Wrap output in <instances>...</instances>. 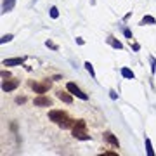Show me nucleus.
Instances as JSON below:
<instances>
[{
	"label": "nucleus",
	"instance_id": "1",
	"mask_svg": "<svg viewBox=\"0 0 156 156\" xmlns=\"http://www.w3.org/2000/svg\"><path fill=\"white\" fill-rule=\"evenodd\" d=\"M73 137L80 140H89L90 135L87 134V123L85 120H75V125H73Z\"/></svg>",
	"mask_w": 156,
	"mask_h": 156
},
{
	"label": "nucleus",
	"instance_id": "2",
	"mask_svg": "<svg viewBox=\"0 0 156 156\" xmlns=\"http://www.w3.org/2000/svg\"><path fill=\"white\" fill-rule=\"evenodd\" d=\"M66 89H68V92H69V94L76 95L78 99H82V101H87V99H89V95L85 94V92H82V90L78 89L75 83H68V85H66Z\"/></svg>",
	"mask_w": 156,
	"mask_h": 156
},
{
	"label": "nucleus",
	"instance_id": "3",
	"mask_svg": "<svg viewBox=\"0 0 156 156\" xmlns=\"http://www.w3.org/2000/svg\"><path fill=\"white\" fill-rule=\"evenodd\" d=\"M49 87H50V82H45V83H37V82H31V89H33L37 94H45Z\"/></svg>",
	"mask_w": 156,
	"mask_h": 156
},
{
	"label": "nucleus",
	"instance_id": "4",
	"mask_svg": "<svg viewBox=\"0 0 156 156\" xmlns=\"http://www.w3.org/2000/svg\"><path fill=\"white\" fill-rule=\"evenodd\" d=\"M68 115L64 111H57V109H52V111H49V118L52 120V122H56V123H59L62 120V118H66Z\"/></svg>",
	"mask_w": 156,
	"mask_h": 156
},
{
	"label": "nucleus",
	"instance_id": "5",
	"mask_svg": "<svg viewBox=\"0 0 156 156\" xmlns=\"http://www.w3.org/2000/svg\"><path fill=\"white\" fill-rule=\"evenodd\" d=\"M35 106H52V101L44 94H40L38 97H35Z\"/></svg>",
	"mask_w": 156,
	"mask_h": 156
},
{
	"label": "nucleus",
	"instance_id": "6",
	"mask_svg": "<svg viewBox=\"0 0 156 156\" xmlns=\"http://www.w3.org/2000/svg\"><path fill=\"white\" fill-rule=\"evenodd\" d=\"M19 85V82L17 80H5L4 83H2V90L4 92H11V90H14Z\"/></svg>",
	"mask_w": 156,
	"mask_h": 156
},
{
	"label": "nucleus",
	"instance_id": "7",
	"mask_svg": "<svg viewBox=\"0 0 156 156\" xmlns=\"http://www.w3.org/2000/svg\"><path fill=\"white\" fill-rule=\"evenodd\" d=\"M23 62H24L23 57H11V59H5L2 64H4V66H19V64H23Z\"/></svg>",
	"mask_w": 156,
	"mask_h": 156
},
{
	"label": "nucleus",
	"instance_id": "8",
	"mask_svg": "<svg viewBox=\"0 0 156 156\" xmlns=\"http://www.w3.org/2000/svg\"><path fill=\"white\" fill-rule=\"evenodd\" d=\"M57 97H59L62 102H66V104H71L73 102V97L68 94V92H64V90H59V92H57Z\"/></svg>",
	"mask_w": 156,
	"mask_h": 156
},
{
	"label": "nucleus",
	"instance_id": "9",
	"mask_svg": "<svg viewBox=\"0 0 156 156\" xmlns=\"http://www.w3.org/2000/svg\"><path fill=\"white\" fill-rule=\"evenodd\" d=\"M57 125H59L61 128H71L73 125H75V120H71L69 116H66V118H62V120L57 123Z\"/></svg>",
	"mask_w": 156,
	"mask_h": 156
},
{
	"label": "nucleus",
	"instance_id": "10",
	"mask_svg": "<svg viewBox=\"0 0 156 156\" xmlns=\"http://www.w3.org/2000/svg\"><path fill=\"white\" fill-rule=\"evenodd\" d=\"M104 139H106V140H108V142H109L111 146H115V147H118V146H120L118 139H116V137H115V135L111 134V132H106V134H104Z\"/></svg>",
	"mask_w": 156,
	"mask_h": 156
},
{
	"label": "nucleus",
	"instance_id": "11",
	"mask_svg": "<svg viewBox=\"0 0 156 156\" xmlns=\"http://www.w3.org/2000/svg\"><path fill=\"white\" fill-rule=\"evenodd\" d=\"M14 4H16V0H4V12H11L14 9Z\"/></svg>",
	"mask_w": 156,
	"mask_h": 156
},
{
	"label": "nucleus",
	"instance_id": "12",
	"mask_svg": "<svg viewBox=\"0 0 156 156\" xmlns=\"http://www.w3.org/2000/svg\"><path fill=\"white\" fill-rule=\"evenodd\" d=\"M122 76L134 80V71H132V69H128V68H122Z\"/></svg>",
	"mask_w": 156,
	"mask_h": 156
},
{
	"label": "nucleus",
	"instance_id": "13",
	"mask_svg": "<svg viewBox=\"0 0 156 156\" xmlns=\"http://www.w3.org/2000/svg\"><path fill=\"white\" fill-rule=\"evenodd\" d=\"M156 19L153 16H144L142 17V21H140V24H154Z\"/></svg>",
	"mask_w": 156,
	"mask_h": 156
},
{
	"label": "nucleus",
	"instance_id": "14",
	"mask_svg": "<svg viewBox=\"0 0 156 156\" xmlns=\"http://www.w3.org/2000/svg\"><path fill=\"white\" fill-rule=\"evenodd\" d=\"M108 44H109V45H113L115 49H122V47H123V45L120 44L118 40H115V38H113V37H109V38H108Z\"/></svg>",
	"mask_w": 156,
	"mask_h": 156
},
{
	"label": "nucleus",
	"instance_id": "15",
	"mask_svg": "<svg viewBox=\"0 0 156 156\" xmlns=\"http://www.w3.org/2000/svg\"><path fill=\"white\" fill-rule=\"evenodd\" d=\"M146 149H147V154L149 156H154V151H153V147H151V140L146 139Z\"/></svg>",
	"mask_w": 156,
	"mask_h": 156
},
{
	"label": "nucleus",
	"instance_id": "16",
	"mask_svg": "<svg viewBox=\"0 0 156 156\" xmlns=\"http://www.w3.org/2000/svg\"><path fill=\"white\" fill-rule=\"evenodd\" d=\"M85 69H87V71L90 73V76H95V71H94V68H92V64H90L89 61L85 62Z\"/></svg>",
	"mask_w": 156,
	"mask_h": 156
},
{
	"label": "nucleus",
	"instance_id": "17",
	"mask_svg": "<svg viewBox=\"0 0 156 156\" xmlns=\"http://www.w3.org/2000/svg\"><path fill=\"white\" fill-rule=\"evenodd\" d=\"M57 16H59V11H57V7H52V9H50V17H52V19H56Z\"/></svg>",
	"mask_w": 156,
	"mask_h": 156
},
{
	"label": "nucleus",
	"instance_id": "18",
	"mask_svg": "<svg viewBox=\"0 0 156 156\" xmlns=\"http://www.w3.org/2000/svg\"><path fill=\"white\" fill-rule=\"evenodd\" d=\"M12 38H14L12 35H4V37H2V40H0V42H2V44H7V42H11Z\"/></svg>",
	"mask_w": 156,
	"mask_h": 156
},
{
	"label": "nucleus",
	"instance_id": "19",
	"mask_svg": "<svg viewBox=\"0 0 156 156\" xmlns=\"http://www.w3.org/2000/svg\"><path fill=\"white\" fill-rule=\"evenodd\" d=\"M151 71H153V73L156 71V59H154V57H151Z\"/></svg>",
	"mask_w": 156,
	"mask_h": 156
},
{
	"label": "nucleus",
	"instance_id": "20",
	"mask_svg": "<svg viewBox=\"0 0 156 156\" xmlns=\"http://www.w3.org/2000/svg\"><path fill=\"white\" fill-rule=\"evenodd\" d=\"M2 78H4V80L11 78V73H9V71H2Z\"/></svg>",
	"mask_w": 156,
	"mask_h": 156
},
{
	"label": "nucleus",
	"instance_id": "21",
	"mask_svg": "<svg viewBox=\"0 0 156 156\" xmlns=\"http://www.w3.org/2000/svg\"><path fill=\"white\" fill-rule=\"evenodd\" d=\"M45 45H47V47H50V49H54V50L57 49V45H56V44H52V42H47Z\"/></svg>",
	"mask_w": 156,
	"mask_h": 156
},
{
	"label": "nucleus",
	"instance_id": "22",
	"mask_svg": "<svg viewBox=\"0 0 156 156\" xmlns=\"http://www.w3.org/2000/svg\"><path fill=\"white\" fill-rule=\"evenodd\" d=\"M24 101H26V97H17V99H16V102H17V104H23Z\"/></svg>",
	"mask_w": 156,
	"mask_h": 156
},
{
	"label": "nucleus",
	"instance_id": "23",
	"mask_svg": "<svg viewBox=\"0 0 156 156\" xmlns=\"http://www.w3.org/2000/svg\"><path fill=\"white\" fill-rule=\"evenodd\" d=\"M123 31H125V35H127V37H128V38H130V40H132V33H130V31H128V30H123Z\"/></svg>",
	"mask_w": 156,
	"mask_h": 156
}]
</instances>
